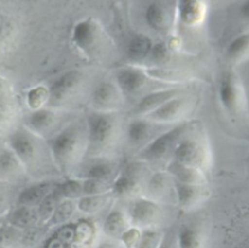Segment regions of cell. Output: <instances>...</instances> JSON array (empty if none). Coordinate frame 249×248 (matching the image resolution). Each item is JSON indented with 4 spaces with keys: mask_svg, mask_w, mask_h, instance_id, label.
Wrapping results in <instances>:
<instances>
[{
    "mask_svg": "<svg viewBox=\"0 0 249 248\" xmlns=\"http://www.w3.org/2000/svg\"><path fill=\"white\" fill-rule=\"evenodd\" d=\"M111 189L112 184L106 181L95 179H86L83 181V196L110 193Z\"/></svg>",
    "mask_w": 249,
    "mask_h": 248,
    "instance_id": "37",
    "label": "cell"
},
{
    "mask_svg": "<svg viewBox=\"0 0 249 248\" xmlns=\"http://www.w3.org/2000/svg\"><path fill=\"white\" fill-rule=\"evenodd\" d=\"M111 192L101 195H84L79 198L77 207L81 212L86 214H93L101 211L111 200Z\"/></svg>",
    "mask_w": 249,
    "mask_h": 248,
    "instance_id": "25",
    "label": "cell"
},
{
    "mask_svg": "<svg viewBox=\"0 0 249 248\" xmlns=\"http://www.w3.org/2000/svg\"><path fill=\"white\" fill-rule=\"evenodd\" d=\"M178 4L179 17L183 23L195 26L202 21L205 15V6L202 1L183 0Z\"/></svg>",
    "mask_w": 249,
    "mask_h": 248,
    "instance_id": "21",
    "label": "cell"
},
{
    "mask_svg": "<svg viewBox=\"0 0 249 248\" xmlns=\"http://www.w3.org/2000/svg\"><path fill=\"white\" fill-rule=\"evenodd\" d=\"M16 228H2L0 229V246L9 244L17 238Z\"/></svg>",
    "mask_w": 249,
    "mask_h": 248,
    "instance_id": "41",
    "label": "cell"
},
{
    "mask_svg": "<svg viewBox=\"0 0 249 248\" xmlns=\"http://www.w3.org/2000/svg\"><path fill=\"white\" fill-rule=\"evenodd\" d=\"M117 130V119L112 113L93 112L88 118L89 147L97 150L108 145Z\"/></svg>",
    "mask_w": 249,
    "mask_h": 248,
    "instance_id": "2",
    "label": "cell"
},
{
    "mask_svg": "<svg viewBox=\"0 0 249 248\" xmlns=\"http://www.w3.org/2000/svg\"><path fill=\"white\" fill-rule=\"evenodd\" d=\"M204 186L185 184L174 180V192L178 205L182 209L189 210L203 201L208 194Z\"/></svg>",
    "mask_w": 249,
    "mask_h": 248,
    "instance_id": "12",
    "label": "cell"
},
{
    "mask_svg": "<svg viewBox=\"0 0 249 248\" xmlns=\"http://www.w3.org/2000/svg\"><path fill=\"white\" fill-rule=\"evenodd\" d=\"M10 208V198L7 190L0 187V216L5 215Z\"/></svg>",
    "mask_w": 249,
    "mask_h": 248,
    "instance_id": "43",
    "label": "cell"
},
{
    "mask_svg": "<svg viewBox=\"0 0 249 248\" xmlns=\"http://www.w3.org/2000/svg\"><path fill=\"white\" fill-rule=\"evenodd\" d=\"M85 135L80 126L68 125L50 141V149L55 162L66 168L75 163L85 147Z\"/></svg>",
    "mask_w": 249,
    "mask_h": 248,
    "instance_id": "1",
    "label": "cell"
},
{
    "mask_svg": "<svg viewBox=\"0 0 249 248\" xmlns=\"http://www.w3.org/2000/svg\"><path fill=\"white\" fill-rule=\"evenodd\" d=\"M38 221V213L33 207L19 205L9 216V223L18 229H29Z\"/></svg>",
    "mask_w": 249,
    "mask_h": 248,
    "instance_id": "23",
    "label": "cell"
},
{
    "mask_svg": "<svg viewBox=\"0 0 249 248\" xmlns=\"http://www.w3.org/2000/svg\"><path fill=\"white\" fill-rule=\"evenodd\" d=\"M151 58L155 61H161L163 60L167 55V49L164 44H157L156 46H153L150 52Z\"/></svg>",
    "mask_w": 249,
    "mask_h": 248,
    "instance_id": "42",
    "label": "cell"
},
{
    "mask_svg": "<svg viewBox=\"0 0 249 248\" xmlns=\"http://www.w3.org/2000/svg\"><path fill=\"white\" fill-rule=\"evenodd\" d=\"M83 75L77 70H71L59 77L50 89V101L53 104L66 100L81 86Z\"/></svg>",
    "mask_w": 249,
    "mask_h": 248,
    "instance_id": "11",
    "label": "cell"
},
{
    "mask_svg": "<svg viewBox=\"0 0 249 248\" xmlns=\"http://www.w3.org/2000/svg\"><path fill=\"white\" fill-rule=\"evenodd\" d=\"M180 90L177 89H169L157 90L145 95L137 104L134 112L138 115H148L170 99L180 95Z\"/></svg>",
    "mask_w": 249,
    "mask_h": 248,
    "instance_id": "17",
    "label": "cell"
},
{
    "mask_svg": "<svg viewBox=\"0 0 249 248\" xmlns=\"http://www.w3.org/2000/svg\"><path fill=\"white\" fill-rule=\"evenodd\" d=\"M20 170V161L13 152L0 153V178L9 179L16 176Z\"/></svg>",
    "mask_w": 249,
    "mask_h": 248,
    "instance_id": "30",
    "label": "cell"
},
{
    "mask_svg": "<svg viewBox=\"0 0 249 248\" xmlns=\"http://www.w3.org/2000/svg\"><path fill=\"white\" fill-rule=\"evenodd\" d=\"M73 40L80 50L89 54L92 53L101 44V28L91 18L80 21L74 28Z\"/></svg>",
    "mask_w": 249,
    "mask_h": 248,
    "instance_id": "9",
    "label": "cell"
},
{
    "mask_svg": "<svg viewBox=\"0 0 249 248\" xmlns=\"http://www.w3.org/2000/svg\"><path fill=\"white\" fill-rule=\"evenodd\" d=\"M62 201V196L60 195L58 187H55L38 205V221L43 223H48L53 216L57 205Z\"/></svg>",
    "mask_w": 249,
    "mask_h": 248,
    "instance_id": "26",
    "label": "cell"
},
{
    "mask_svg": "<svg viewBox=\"0 0 249 248\" xmlns=\"http://www.w3.org/2000/svg\"><path fill=\"white\" fill-rule=\"evenodd\" d=\"M147 76L160 79L167 82H179L187 79V75L184 72L175 69H162V68H151L145 71Z\"/></svg>",
    "mask_w": 249,
    "mask_h": 248,
    "instance_id": "35",
    "label": "cell"
},
{
    "mask_svg": "<svg viewBox=\"0 0 249 248\" xmlns=\"http://www.w3.org/2000/svg\"><path fill=\"white\" fill-rule=\"evenodd\" d=\"M178 248H206V236L196 224H182L176 232Z\"/></svg>",
    "mask_w": 249,
    "mask_h": 248,
    "instance_id": "15",
    "label": "cell"
},
{
    "mask_svg": "<svg viewBox=\"0 0 249 248\" xmlns=\"http://www.w3.org/2000/svg\"><path fill=\"white\" fill-rule=\"evenodd\" d=\"M116 81L122 92L132 94L138 92L145 86L147 74L139 68L124 67L117 71Z\"/></svg>",
    "mask_w": 249,
    "mask_h": 248,
    "instance_id": "13",
    "label": "cell"
},
{
    "mask_svg": "<svg viewBox=\"0 0 249 248\" xmlns=\"http://www.w3.org/2000/svg\"><path fill=\"white\" fill-rule=\"evenodd\" d=\"M54 236L61 240L66 246H69L74 242L75 227L70 225H64L56 230Z\"/></svg>",
    "mask_w": 249,
    "mask_h": 248,
    "instance_id": "40",
    "label": "cell"
},
{
    "mask_svg": "<svg viewBox=\"0 0 249 248\" xmlns=\"http://www.w3.org/2000/svg\"><path fill=\"white\" fill-rule=\"evenodd\" d=\"M171 188H174L172 177L166 171H158L147 181L145 187L146 198L159 202L169 195Z\"/></svg>",
    "mask_w": 249,
    "mask_h": 248,
    "instance_id": "14",
    "label": "cell"
},
{
    "mask_svg": "<svg viewBox=\"0 0 249 248\" xmlns=\"http://www.w3.org/2000/svg\"><path fill=\"white\" fill-rule=\"evenodd\" d=\"M54 189L52 183L45 182L35 184L25 188L18 195V202L20 205L33 207L39 205L41 201Z\"/></svg>",
    "mask_w": 249,
    "mask_h": 248,
    "instance_id": "22",
    "label": "cell"
},
{
    "mask_svg": "<svg viewBox=\"0 0 249 248\" xmlns=\"http://www.w3.org/2000/svg\"><path fill=\"white\" fill-rule=\"evenodd\" d=\"M130 227L128 214L121 209H114L107 215L103 223V231L108 237L120 240Z\"/></svg>",
    "mask_w": 249,
    "mask_h": 248,
    "instance_id": "18",
    "label": "cell"
},
{
    "mask_svg": "<svg viewBox=\"0 0 249 248\" xmlns=\"http://www.w3.org/2000/svg\"><path fill=\"white\" fill-rule=\"evenodd\" d=\"M131 227L139 230L156 228L162 218V210L159 202L146 197H140L133 201L128 212Z\"/></svg>",
    "mask_w": 249,
    "mask_h": 248,
    "instance_id": "3",
    "label": "cell"
},
{
    "mask_svg": "<svg viewBox=\"0 0 249 248\" xmlns=\"http://www.w3.org/2000/svg\"><path fill=\"white\" fill-rule=\"evenodd\" d=\"M50 90L43 87H36L30 89L27 93V104L32 110H39L49 101Z\"/></svg>",
    "mask_w": 249,
    "mask_h": 248,
    "instance_id": "34",
    "label": "cell"
},
{
    "mask_svg": "<svg viewBox=\"0 0 249 248\" xmlns=\"http://www.w3.org/2000/svg\"><path fill=\"white\" fill-rule=\"evenodd\" d=\"M145 18L150 27L157 31H165L172 23L171 12L160 2H154L147 8Z\"/></svg>",
    "mask_w": 249,
    "mask_h": 248,
    "instance_id": "19",
    "label": "cell"
},
{
    "mask_svg": "<svg viewBox=\"0 0 249 248\" xmlns=\"http://www.w3.org/2000/svg\"><path fill=\"white\" fill-rule=\"evenodd\" d=\"M0 248H3V246H0Z\"/></svg>",
    "mask_w": 249,
    "mask_h": 248,
    "instance_id": "49",
    "label": "cell"
},
{
    "mask_svg": "<svg viewBox=\"0 0 249 248\" xmlns=\"http://www.w3.org/2000/svg\"><path fill=\"white\" fill-rule=\"evenodd\" d=\"M145 170L140 162L128 163L113 181L111 194L119 197H128L139 193Z\"/></svg>",
    "mask_w": 249,
    "mask_h": 248,
    "instance_id": "4",
    "label": "cell"
},
{
    "mask_svg": "<svg viewBox=\"0 0 249 248\" xmlns=\"http://www.w3.org/2000/svg\"><path fill=\"white\" fill-rule=\"evenodd\" d=\"M141 230L137 228L130 227L120 238V241L123 243L124 248H134L137 241L139 240Z\"/></svg>",
    "mask_w": 249,
    "mask_h": 248,
    "instance_id": "39",
    "label": "cell"
},
{
    "mask_svg": "<svg viewBox=\"0 0 249 248\" xmlns=\"http://www.w3.org/2000/svg\"><path fill=\"white\" fill-rule=\"evenodd\" d=\"M12 152L20 162L34 161L39 153V144L36 138L27 130L18 129L9 139Z\"/></svg>",
    "mask_w": 249,
    "mask_h": 248,
    "instance_id": "10",
    "label": "cell"
},
{
    "mask_svg": "<svg viewBox=\"0 0 249 248\" xmlns=\"http://www.w3.org/2000/svg\"><path fill=\"white\" fill-rule=\"evenodd\" d=\"M116 170L115 164L106 160H97L91 163L86 171V179H95L109 182V179L114 176Z\"/></svg>",
    "mask_w": 249,
    "mask_h": 248,
    "instance_id": "29",
    "label": "cell"
},
{
    "mask_svg": "<svg viewBox=\"0 0 249 248\" xmlns=\"http://www.w3.org/2000/svg\"><path fill=\"white\" fill-rule=\"evenodd\" d=\"M158 248H178L176 232L175 233L164 232L162 240Z\"/></svg>",
    "mask_w": 249,
    "mask_h": 248,
    "instance_id": "44",
    "label": "cell"
},
{
    "mask_svg": "<svg viewBox=\"0 0 249 248\" xmlns=\"http://www.w3.org/2000/svg\"><path fill=\"white\" fill-rule=\"evenodd\" d=\"M239 12L245 19H249V1H245L242 3Z\"/></svg>",
    "mask_w": 249,
    "mask_h": 248,
    "instance_id": "46",
    "label": "cell"
},
{
    "mask_svg": "<svg viewBox=\"0 0 249 248\" xmlns=\"http://www.w3.org/2000/svg\"><path fill=\"white\" fill-rule=\"evenodd\" d=\"M6 93H7L6 85H5L4 82L0 79V102H1V100H3V97L5 96ZM0 104H1V103H0Z\"/></svg>",
    "mask_w": 249,
    "mask_h": 248,
    "instance_id": "48",
    "label": "cell"
},
{
    "mask_svg": "<svg viewBox=\"0 0 249 248\" xmlns=\"http://www.w3.org/2000/svg\"><path fill=\"white\" fill-rule=\"evenodd\" d=\"M92 233V229L89 224L86 222H81L75 226V236H74V242L73 243H85L87 242Z\"/></svg>",
    "mask_w": 249,
    "mask_h": 248,
    "instance_id": "38",
    "label": "cell"
},
{
    "mask_svg": "<svg viewBox=\"0 0 249 248\" xmlns=\"http://www.w3.org/2000/svg\"><path fill=\"white\" fill-rule=\"evenodd\" d=\"M239 89L233 76L226 74L221 79L219 87V97L222 105L230 112L236 110L239 102Z\"/></svg>",
    "mask_w": 249,
    "mask_h": 248,
    "instance_id": "20",
    "label": "cell"
},
{
    "mask_svg": "<svg viewBox=\"0 0 249 248\" xmlns=\"http://www.w3.org/2000/svg\"><path fill=\"white\" fill-rule=\"evenodd\" d=\"M166 172L176 181L192 184V185H205L206 179L203 172L197 168L185 165L176 160H172L166 167Z\"/></svg>",
    "mask_w": 249,
    "mask_h": 248,
    "instance_id": "16",
    "label": "cell"
},
{
    "mask_svg": "<svg viewBox=\"0 0 249 248\" xmlns=\"http://www.w3.org/2000/svg\"><path fill=\"white\" fill-rule=\"evenodd\" d=\"M152 47L149 37L138 34L129 40L126 47V53L132 59H142L150 53Z\"/></svg>",
    "mask_w": 249,
    "mask_h": 248,
    "instance_id": "28",
    "label": "cell"
},
{
    "mask_svg": "<svg viewBox=\"0 0 249 248\" xmlns=\"http://www.w3.org/2000/svg\"><path fill=\"white\" fill-rule=\"evenodd\" d=\"M76 204L74 203L73 200L69 199H64L62 200L57 207L55 208L53 216L49 220L48 224L50 226H56V225H63L65 224L73 215L75 209H76Z\"/></svg>",
    "mask_w": 249,
    "mask_h": 248,
    "instance_id": "32",
    "label": "cell"
},
{
    "mask_svg": "<svg viewBox=\"0 0 249 248\" xmlns=\"http://www.w3.org/2000/svg\"><path fill=\"white\" fill-rule=\"evenodd\" d=\"M62 198L73 200L83 196V182L75 179L65 181L58 186Z\"/></svg>",
    "mask_w": 249,
    "mask_h": 248,
    "instance_id": "36",
    "label": "cell"
},
{
    "mask_svg": "<svg viewBox=\"0 0 249 248\" xmlns=\"http://www.w3.org/2000/svg\"><path fill=\"white\" fill-rule=\"evenodd\" d=\"M151 122L146 119H135L129 123L126 129L127 138L134 144H140L148 139L152 131Z\"/></svg>",
    "mask_w": 249,
    "mask_h": 248,
    "instance_id": "27",
    "label": "cell"
},
{
    "mask_svg": "<svg viewBox=\"0 0 249 248\" xmlns=\"http://www.w3.org/2000/svg\"><path fill=\"white\" fill-rule=\"evenodd\" d=\"M174 160L202 171L207 164L206 148L195 138H185L174 149Z\"/></svg>",
    "mask_w": 249,
    "mask_h": 248,
    "instance_id": "6",
    "label": "cell"
},
{
    "mask_svg": "<svg viewBox=\"0 0 249 248\" xmlns=\"http://www.w3.org/2000/svg\"><path fill=\"white\" fill-rule=\"evenodd\" d=\"M192 100L191 97L178 95L146 115L145 119L157 124L176 122L183 118L192 108Z\"/></svg>",
    "mask_w": 249,
    "mask_h": 248,
    "instance_id": "7",
    "label": "cell"
},
{
    "mask_svg": "<svg viewBox=\"0 0 249 248\" xmlns=\"http://www.w3.org/2000/svg\"><path fill=\"white\" fill-rule=\"evenodd\" d=\"M67 247L68 246H66L61 240L56 238L54 235L51 237L45 245V248H67Z\"/></svg>",
    "mask_w": 249,
    "mask_h": 248,
    "instance_id": "45",
    "label": "cell"
},
{
    "mask_svg": "<svg viewBox=\"0 0 249 248\" xmlns=\"http://www.w3.org/2000/svg\"><path fill=\"white\" fill-rule=\"evenodd\" d=\"M55 115L51 110H35L27 119V125L36 132H46L54 124Z\"/></svg>",
    "mask_w": 249,
    "mask_h": 248,
    "instance_id": "24",
    "label": "cell"
},
{
    "mask_svg": "<svg viewBox=\"0 0 249 248\" xmlns=\"http://www.w3.org/2000/svg\"><path fill=\"white\" fill-rule=\"evenodd\" d=\"M186 126V124H180L168 131L161 133L142 149L139 157L144 160H158L164 158L173 146L176 147Z\"/></svg>",
    "mask_w": 249,
    "mask_h": 248,
    "instance_id": "5",
    "label": "cell"
},
{
    "mask_svg": "<svg viewBox=\"0 0 249 248\" xmlns=\"http://www.w3.org/2000/svg\"><path fill=\"white\" fill-rule=\"evenodd\" d=\"M91 104L97 112L112 113L123 104V93L112 82H102L93 90Z\"/></svg>",
    "mask_w": 249,
    "mask_h": 248,
    "instance_id": "8",
    "label": "cell"
},
{
    "mask_svg": "<svg viewBox=\"0 0 249 248\" xmlns=\"http://www.w3.org/2000/svg\"><path fill=\"white\" fill-rule=\"evenodd\" d=\"M97 248H119V246L115 243V242H112V241H104V242H101Z\"/></svg>",
    "mask_w": 249,
    "mask_h": 248,
    "instance_id": "47",
    "label": "cell"
},
{
    "mask_svg": "<svg viewBox=\"0 0 249 248\" xmlns=\"http://www.w3.org/2000/svg\"><path fill=\"white\" fill-rule=\"evenodd\" d=\"M249 52V33L239 35L231 42L227 49L230 58L238 59Z\"/></svg>",
    "mask_w": 249,
    "mask_h": 248,
    "instance_id": "33",
    "label": "cell"
},
{
    "mask_svg": "<svg viewBox=\"0 0 249 248\" xmlns=\"http://www.w3.org/2000/svg\"><path fill=\"white\" fill-rule=\"evenodd\" d=\"M140 237L134 248H158L162 240L164 231L157 228L140 230Z\"/></svg>",
    "mask_w": 249,
    "mask_h": 248,
    "instance_id": "31",
    "label": "cell"
}]
</instances>
